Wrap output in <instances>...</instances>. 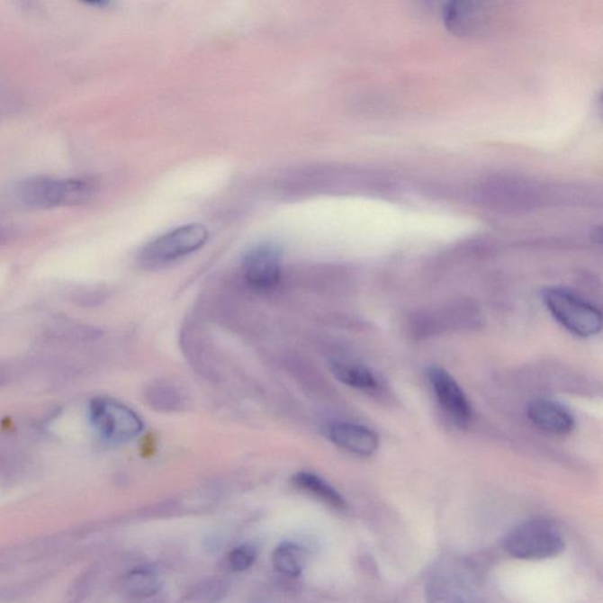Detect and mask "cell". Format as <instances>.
Returning a JSON list of instances; mask_svg holds the SVG:
<instances>
[{"mask_svg":"<svg viewBox=\"0 0 603 603\" xmlns=\"http://www.w3.org/2000/svg\"><path fill=\"white\" fill-rule=\"evenodd\" d=\"M284 254L273 243L251 248L242 261V274L246 284L257 292H271L280 284Z\"/></svg>","mask_w":603,"mask_h":603,"instance_id":"8992f818","label":"cell"},{"mask_svg":"<svg viewBox=\"0 0 603 603\" xmlns=\"http://www.w3.org/2000/svg\"><path fill=\"white\" fill-rule=\"evenodd\" d=\"M89 419L99 436L113 445L127 444L144 430V423L139 414L120 400L109 397H95L91 400Z\"/></svg>","mask_w":603,"mask_h":603,"instance_id":"5b68a950","label":"cell"},{"mask_svg":"<svg viewBox=\"0 0 603 603\" xmlns=\"http://www.w3.org/2000/svg\"><path fill=\"white\" fill-rule=\"evenodd\" d=\"M542 300L553 318L570 333L580 338L600 333L601 311L571 290L553 286L544 290Z\"/></svg>","mask_w":603,"mask_h":603,"instance_id":"3957f363","label":"cell"},{"mask_svg":"<svg viewBox=\"0 0 603 603\" xmlns=\"http://www.w3.org/2000/svg\"><path fill=\"white\" fill-rule=\"evenodd\" d=\"M97 184L93 179H56L38 176L25 179L18 186V197L32 208H55L86 203L94 196Z\"/></svg>","mask_w":603,"mask_h":603,"instance_id":"6da1fadb","label":"cell"},{"mask_svg":"<svg viewBox=\"0 0 603 603\" xmlns=\"http://www.w3.org/2000/svg\"><path fill=\"white\" fill-rule=\"evenodd\" d=\"M209 239L208 229L202 224L183 225L148 243L140 250L139 263L145 269H158L196 253Z\"/></svg>","mask_w":603,"mask_h":603,"instance_id":"277c9868","label":"cell"},{"mask_svg":"<svg viewBox=\"0 0 603 603\" xmlns=\"http://www.w3.org/2000/svg\"><path fill=\"white\" fill-rule=\"evenodd\" d=\"M87 5H93V6H106L109 5L108 2H103V0H99V2H86Z\"/></svg>","mask_w":603,"mask_h":603,"instance_id":"e0dca14e","label":"cell"},{"mask_svg":"<svg viewBox=\"0 0 603 603\" xmlns=\"http://www.w3.org/2000/svg\"><path fill=\"white\" fill-rule=\"evenodd\" d=\"M427 379L442 410L456 425L467 426L472 418V406L454 377L441 366L433 365L427 369Z\"/></svg>","mask_w":603,"mask_h":603,"instance_id":"52a82bcc","label":"cell"},{"mask_svg":"<svg viewBox=\"0 0 603 603\" xmlns=\"http://www.w3.org/2000/svg\"><path fill=\"white\" fill-rule=\"evenodd\" d=\"M427 603H468L459 583L446 576H436L426 588Z\"/></svg>","mask_w":603,"mask_h":603,"instance_id":"4fadbf2b","label":"cell"},{"mask_svg":"<svg viewBox=\"0 0 603 603\" xmlns=\"http://www.w3.org/2000/svg\"><path fill=\"white\" fill-rule=\"evenodd\" d=\"M256 555H257V553H256L253 545H239L231 552L230 556H229V562H230V566L235 572H246L253 566Z\"/></svg>","mask_w":603,"mask_h":603,"instance_id":"9a60e30c","label":"cell"},{"mask_svg":"<svg viewBox=\"0 0 603 603\" xmlns=\"http://www.w3.org/2000/svg\"><path fill=\"white\" fill-rule=\"evenodd\" d=\"M17 369L11 362L0 361V388L10 384L17 375Z\"/></svg>","mask_w":603,"mask_h":603,"instance_id":"2e32d148","label":"cell"},{"mask_svg":"<svg viewBox=\"0 0 603 603\" xmlns=\"http://www.w3.org/2000/svg\"><path fill=\"white\" fill-rule=\"evenodd\" d=\"M331 372L343 384L357 391L374 392L379 388V380L366 366L349 361H335Z\"/></svg>","mask_w":603,"mask_h":603,"instance_id":"8fae6325","label":"cell"},{"mask_svg":"<svg viewBox=\"0 0 603 603\" xmlns=\"http://www.w3.org/2000/svg\"><path fill=\"white\" fill-rule=\"evenodd\" d=\"M253 603H261V602H253Z\"/></svg>","mask_w":603,"mask_h":603,"instance_id":"ac0fdd59","label":"cell"},{"mask_svg":"<svg viewBox=\"0 0 603 603\" xmlns=\"http://www.w3.org/2000/svg\"><path fill=\"white\" fill-rule=\"evenodd\" d=\"M127 587L130 593L137 598L155 597L163 590L164 579L155 570L142 567L130 572Z\"/></svg>","mask_w":603,"mask_h":603,"instance_id":"7c38bea8","label":"cell"},{"mask_svg":"<svg viewBox=\"0 0 603 603\" xmlns=\"http://www.w3.org/2000/svg\"><path fill=\"white\" fill-rule=\"evenodd\" d=\"M526 415L537 428L545 433L564 436L574 430V416L555 400H534L526 408Z\"/></svg>","mask_w":603,"mask_h":603,"instance_id":"9c48e42d","label":"cell"},{"mask_svg":"<svg viewBox=\"0 0 603 603\" xmlns=\"http://www.w3.org/2000/svg\"><path fill=\"white\" fill-rule=\"evenodd\" d=\"M328 436L338 448L357 456H372L380 446L379 435L357 423H331L328 428Z\"/></svg>","mask_w":603,"mask_h":603,"instance_id":"ba28073f","label":"cell"},{"mask_svg":"<svg viewBox=\"0 0 603 603\" xmlns=\"http://www.w3.org/2000/svg\"><path fill=\"white\" fill-rule=\"evenodd\" d=\"M293 486L308 492L336 509H345L346 500L329 482L310 472H300L292 477Z\"/></svg>","mask_w":603,"mask_h":603,"instance_id":"30bf717a","label":"cell"},{"mask_svg":"<svg viewBox=\"0 0 603 603\" xmlns=\"http://www.w3.org/2000/svg\"><path fill=\"white\" fill-rule=\"evenodd\" d=\"M566 548L563 536L552 522L529 520L514 526L503 539V549L514 559L540 561L553 559Z\"/></svg>","mask_w":603,"mask_h":603,"instance_id":"7a4b0ae2","label":"cell"},{"mask_svg":"<svg viewBox=\"0 0 603 603\" xmlns=\"http://www.w3.org/2000/svg\"><path fill=\"white\" fill-rule=\"evenodd\" d=\"M274 570L281 574L299 576L302 572V564L299 548L292 544H282L274 549L273 554Z\"/></svg>","mask_w":603,"mask_h":603,"instance_id":"5bb4252c","label":"cell"}]
</instances>
